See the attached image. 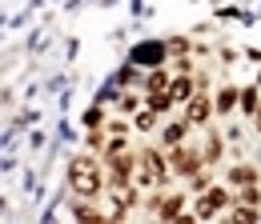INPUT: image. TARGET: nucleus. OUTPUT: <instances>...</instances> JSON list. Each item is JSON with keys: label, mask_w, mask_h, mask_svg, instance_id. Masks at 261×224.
<instances>
[{"label": "nucleus", "mask_w": 261, "mask_h": 224, "mask_svg": "<svg viewBox=\"0 0 261 224\" xmlns=\"http://www.w3.org/2000/svg\"><path fill=\"white\" fill-rule=\"evenodd\" d=\"M68 184H72V192H76V196H97V192L105 188V180H100V168H97V160H89V156H76L72 164H68Z\"/></svg>", "instance_id": "nucleus-1"}, {"label": "nucleus", "mask_w": 261, "mask_h": 224, "mask_svg": "<svg viewBox=\"0 0 261 224\" xmlns=\"http://www.w3.org/2000/svg\"><path fill=\"white\" fill-rule=\"evenodd\" d=\"M165 176H169V168H165L161 152H157V148H141V152H137V172H133V180L149 188V184H161Z\"/></svg>", "instance_id": "nucleus-2"}, {"label": "nucleus", "mask_w": 261, "mask_h": 224, "mask_svg": "<svg viewBox=\"0 0 261 224\" xmlns=\"http://www.w3.org/2000/svg\"><path fill=\"white\" fill-rule=\"evenodd\" d=\"M173 172H185V176H193L197 168L205 164V156H201V148H189V144H173Z\"/></svg>", "instance_id": "nucleus-3"}, {"label": "nucleus", "mask_w": 261, "mask_h": 224, "mask_svg": "<svg viewBox=\"0 0 261 224\" xmlns=\"http://www.w3.org/2000/svg\"><path fill=\"white\" fill-rule=\"evenodd\" d=\"M229 204V192L225 188H205L201 192V200H197V216L205 220V216H213L217 208H225Z\"/></svg>", "instance_id": "nucleus-4"}, {"label": "nucleus", "mask_w": 261, "mask_h": 224, "mask_svg": "<svg viewBox=\"0 0 261 224\" xmlns=\"http://www.w3.org/2000/svg\"><path fill=\"white\" fill-rule=\"evenodd\" d=\"M165 56H169V44H153V40H149V44H141V48L133 52V64H149V68H157Z\"/></svg>", "instance_id": "nucleus-5"}, {"label": "nucleus", "mask_w": 261, "mask_h": 224, "mask_svg": "<svg viewBox=\"0 0 261 224\" xmlns=\"http://www.w3.org/2000/svg\"><path fill=\"white\" fill-rule=\"evenodd\" d=\"M169 92H173V100H177V104H189V100L197 96V80H193V76H173Z\"/></svg>", "instance_id": "nucleus-6"}, {"label": "nucleus", "mask_w": 261, "mask_h": 224, "mask_svg": "<svg viewBox=\"0 0 261 224\" xmlns=\"http://www.w3.org/2000/svg\"><path fill=\"white\" fill-rule=\"evenodd\" d=\"M209 112H213V100L197 92L193 100H189V116H185V120H189V124H205V120H209Z\"/></svg>", "instance_id": "nucleus-7"}, {"label": "nucleus", "mask_w": 261, "mask_h": 224, "mask_svg": "<svg viewBox=\"0 0 261 224\" xmlns=\"http://www.w3.org/2000/svg\"><path fill=\"white\" fill-rule=\"evenodd\" d=\"M181 204H185V196H177V192H173V196H161V200H153V208H157L161 220H173V216L181 212Z\"/></svg>", "instance_id": "nucleus-8"}, {"label": "nucleus", "mask_w": 261, "mask_h": 224, "mask_svg": "<svg viewBox=\"0 0 261 224\" xmlns=\"http://www.w3.org/2000/svg\"><path fill=\"white\" fill-rule=\"evenodd\" d=\"M229 180H233L237 188H245V184H257V168H249V164H237V168L229 172Z\"/></svg>", "instance_id": "nucleus-9"}, {"label": "nucleus", "mask_w": 261, "mask_h": 224, "mask_svg": "<svg viewBox=\"0 0 261 224\" xmlns=\"http://www.w3.org/2000/svg\"><path fill=\"white\" fill-rule=\"evenodd\" d=\"M201 156H205V164H213V160L221 156V136H217V132H209V136H205V144H201Z\"/></svg>", "instance_id": "nucleus-10"}, {"label": "nucleus", "mask_w": 261, "mask_h": 224, "mask_svg": "<svg viewBox=\"0 0 261 224\" xmlns=\"http://www.w3.org/2000/svg\"><path fill=\"white\" fill-rule=\"evenodd\" d=\"M173 104H177V100H173L169 88H165V92H149V108H153V112H169Z\"/></svg>", "instance_id": "nucleus-11"}, {"label": "nucleus", "mask_w": 261, "mask_h": 224, "mask_svg": "<svg viewBox=\"0 0 261 224\" xmlns=\"http://www.w3.org/2000/svg\"><path fill=\"white\" fill-rule=\"evenodd\" d=\"M169 84H173V80L165 76L161 68H153V72H149V80H145V92H165Z\"/></svg>", "instance_id": "nucleus-12"}, {"label": "nucleus", "mask_w": 261, "mask_h": 224, "mask_svg": "<svg viewBox=\"0 0 261 224\" xmlns=\"http://www.w3.org/2000/svg\"><path fill=\"white\" fill-rule=\"evenodd\" d=\"M185 124H189V120H185ZM185 124H169V128H165V144H169V148H173V144H181V136H185Z\"/></svg>", "instance_id": "nucleus-13"}, {"label": "nucleus", "mask_w": 261, "mask_h": 224, "mask_svg": "<svg viewBox=\"0 0 261 224\" xmlns=\"http://www.w3.org/2000/svg\"><path fill=\"white\" fill-rule=\"evenodd\" d=\"M233 104H237V88H225V92L217 96V112H229Z\"/></svg>", "instance_id": "nucleus-14"}, {"label": "nucleus", "mask_w": 261, "mask_h": 224, "mask_svg": "<svg viewBox=\"0 0 261 224\" xmlns=\"http://www.w3.org/2000/svg\"><path fill=\"white\" fill-rule=\"evenodd\" d=\"M185 52H189V40L185 36H173L169 40V56H185Z\"/></svg>", "instance_id": "nucleus-15"}, {"label": "nucleus", "mask_w": 261, "mask_h": 224, "mask_svg": "<svg viewBox=\"0 0 261 224\" xmlns=\"http://www.w3.org/2000/svg\"><path fill=\"white\" fill-rule=\"evenodd\" d=\"M241 108H245V112H257V92H253V88L241 92Z\"/></svg>", "instance_id": "nucleus-16"}, {"label": "nucleus", "mask_w": 261, "mask_h": 224, "mask_svg": "<svg viewBox=\"0 0 261 224\" xmlns=\"http://www.w3.org/2000/svg\"><path fill=\"white\" fill-rule=\"evenodd\" d=\"M137 128H141V132H145V128H153V108H145V112L137 116Z\"/></svg>", "instance_id": "nucleus-17"}, {"label": "nucleus", "mask_w": 261, "mask_h": 224, "mask_svg": "<svg viewBox=\"0 0 261 224\" xmlns=\"http://www.w3.org/2000/svg\"><path fill=\"white\" fill-rule=\"evenodd\" d=\"M85 124H89V128H97V124H100V108H89V116H85Z\"/></svg>", "instance_id": "nucleus-18"}, {"label": "nucleus", "mask_w": 261, "mask_h": 224, "mask_svg": "<svg viewBox=\"0 0 261 224\" xmlns=\"http://www.w3.org/2000/svg\"><path fill=\"white\" fill-rule=\"evenodd\" d=\"M253 116H257V132H261V104H257V112H253Z\"/></svg>", "instance_id": "nucleus-19"}]
</instances>
